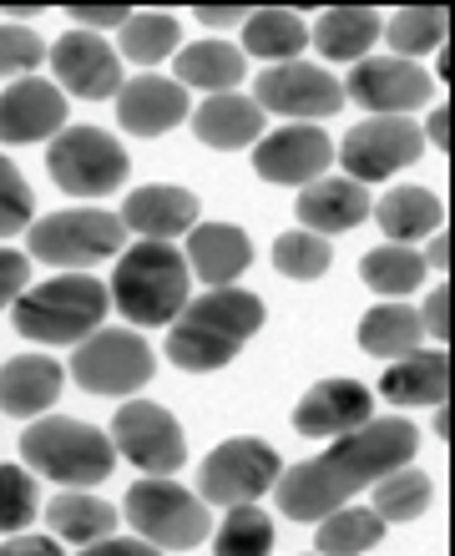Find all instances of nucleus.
Returning <instances> with one entry per match:
<instances>
[{
  "instance_id": "1",
  "label": "nucleus",
  "mask_w": 455,
  "mask_h": 556,
  "mask_svg": "<svg viewBox=\"0 0 455 556\" xmlns=\"http://www.w3.org/2000/svg\"><path fill=\"white\" fill-rule=\"evenodd\" d=\"M415 451H420V430L410 420H369L350 435H339L334 445L314 460L294 470H279V481H274V501H279L283 516H294V521H324L329 511H339L344 501H354L359 491L390 476V470L410 466Z\"/></svg>"
},
{
  "instance_id": "2",
  "label": "nucleus",
  "mask_w": 455,
  "mask_h": 556,
  "mask_svg": "<svg viewBox=\"0 0 455 556\" xmlns=\"http://www.w3.org/2000/svg\"><path fill=\"white\" fill-rule=\"evenodd\" d=\"M264 324V299L249 289H207L203 299H188V308L177 314L173 334H167V354L177 369L188 375H207L233 359Z\"/></svg>"
},
{
  "instance_id": "3",
  "label": "nucleus",
  "mask_w": 455,
  "mask_h": 556,
  "mask_svg": "<svg viewBox=\"0 0 455 556\" xmlns=\"http://www.w3.org/2000/svg\"><path fill=\"white\" fill-rule=\"evenodd\" d=\"M188 258L173 249V243H137V249L122 253L117 274H112V289L106 299L127 314L132 324H173L182 308H188Z\"/></svg>"
},
{
  "instance_id": "4",
  "label": "nucleus",
  "mask_w": 455,
  "mask_h": 556,
  "mask_svg": "<svg viewBox=\"0 0 455 556\" xmlns=\"http://www.w3.org/2000/svg\"><path fill=\"white\" fill-rule=\"evenodd\" d=\"M106 304L112 299L91 274H66L15 299V329L36 344H81L106 319Z\"/></svg>"
},
{
  "instance_id": "5",
  "label": "nucleus",
  "mask_w": 455,
  "mask_h": 556,
  "mask_svg": "<svg viewBox=\"0 0 455 556\" xmlns=\"http://www.w3.org/2000/svg\"><path fill=\"white\" fill-rule=\"evenodd\" d=\"M21 460L36 476H51L61 485H97L112 476L117 451H112V435L56 415V420H36L21 435Z\"/></svg>"
},
{
  "instance_id": "6",
  "label": "nucleus",
  "mask_w": 455,
  "mask_h": 556,
  "mask_svg": "<svg viewBox=\"0 0 455 556\" xmlns=\"http://www.w3.org/2000/svg\"><path fill=\"white\" fill-rule=\"evenodd\" d=\"M122 243H127V228L117 213H102V207H66V213L30 223L26 233L30 258L51 268H91L97 258L122 253Z\"/></svg>"
},
{
  "instance_id": "7",
  "label": "nucleus",
  "mask_w": 455,
  "mask_h": 556,
  "mask_svg": "<svg viewBox=\"0 0 455 556\" xmlns=\"http://www.w3.org/2000/svg\"><path fill=\"white\" fill-rule=\"evenodd\" d=\"M127 521L157 552H188L207 536V506L167 476H148L127 491Z\"/></svg>"
},
{
  "instance_id": "8",
  "label": "nucleus",
  "mask_w": 455,
  "mask_h": 556,
  "mask_svg": "<svg viewBox=\"0 0 455 556\" xmlns=\"http://www.w3.org/2000/svg\"><path fill=\"white\" fill-rule=\"evenodd\" d=\"M46 167L56 177V188L76 192V198H102L127 182V152L102 127H61L46 152Z\"/></svg>"
},
{
  "instance_id": "9",
  "label": "nucleus",
  "mask_w": 455,
  "mask_h": 556,
  "mask_svg": "<svg viewBox=\"0 0 455 556\" xmlns=\"http://www.w3.org/2000/svg\"><path fill=\"white\" fill-rule=\"evenodd\" d=\"M152 369H157V359L132 329H97L72 354L76 384L91 395H132L152 380Z\"/></svg>"
},
{
  "instance_id": "10",
  "label": "nucleus",
  "mask_w": 455,
  "mask_h": 556,
  "mask_svg": "<svg viewBox=\"0 0 455 556\" xmlns=\"http://www.w3.org/2000/svg\"><path fill=\"white\" fill-rule=\"evenodd\" d=\"M279 451L264 445V440H223L218 451L203 460V476H198V501H213V506H253V501L274 491L279 481Z\"/></svg>"
},
{
  "instance_id": "11",
  "label": "nucleus",
  "mask_w": 455,
  "mask_h": 556,
  "mask_svg": "<svg viewBox=\"0 0 455 556\" xmlns=\"http://www.w3.org/2000/svg\"><path fill=\"white\" fill-rule=\"evenodd\" d=\"M420 152H426V137H420V127L410 117H369L344 137L339 162H344L350 182L365 188V182H380V177L420 162Z\"/></svg>"
},
{
  "instance_id": "12",
  "label": "nucleus",
  "mask_w": 455,
  "mask_h": 556,
  "mask_svg": "<svg viewBox=\"0 0 455 556\" xmlns=\"http://www.w3.org/2000/svg\"><path fill=\"white\" fill-rule=\"evenodd\" d=\"M112 451H122L132 466H142L148 476H173L182 466V430L162 405H148V400H132L122 405L117 420H112Z\"/></svg>"
},
{
  "instance_id": "13",
  "label": "nucleus",
  "mask_w": 455,
  "mask_h": 556,
  "mask_svg": "<svg viewBox=\"0 0 455 556\" xmlns=\"http://www.w3.org/2000/svg\"><path fill=\"white\" fill-rule=\"evenodd\" d=\"M339 102H344V91L329 72L319 66H308V61H283L274 72H258V97L253 106L258 112H279V117H334Z\"/></svg>"
},
{
  "instance_id": "14",
  "label": "nucleus",
  "mask_w": 455,
  "mask_h": 556,
  "mask_svg": "<svg viewBox=\"0 0 455 556\" xmlns=\"http://www.w3.org/2000/svg\"><path fill=\"white\" fill-rule=\"evenodd\" d=\"M334 162V142L319 132V127H279L274 137H258V152H253V167L264 182H283V188H308L319 182L324 167Z\"/></svg>"
},
{
  "instance_id": "15",
  "label": "nucleus",
  "mask_w": 455,
  "mask_h": 556,
  "mask_svg": "<svg viewBox=\"0 0 455 556\" xmlns=\"http://www.w3.org/2000/svg\"><path fill=\"white\" fill-rule=\"evenodd\" d=\"M344 97H354L359 106L369 112H384V117H400L430 97V76L415 66V61H400V56H380V61H359L344 81Z\"/></svg>"
},
{
  "instance_id": "16",
  "label": "nucleus",
  "mask_w": 455,
  "mask_h": 556,
  "mask_svg": "<svg viewBox=\"0 0 455 556\" xmlns=\"http://www.w3.org/2000/svg\"><path fill=\"white\" fill-rule=\"evenodd\" d=\"M56 61V81L72 97H87V102H102V97H117L122 91V61L117 51L102 41V36H91V30H66L51 51Z\"/></svg>"
},
{
  "instance_id": "17",
  "label": "nucleus",
  "mask_w": 455,
  "mask_h": 556,
  "mask_svg": "<svg viewBox=\"0 0 455 556\" xmlns=\"http://www.w3.org/2000/svg\"><path fill=\"white\" fill-rule=\"evenodd\" d=\"M61 122H66V97L41 76H21L15 87L0 91V142H46L61 132Z\"/></svg>"
},
{
  "instance_id": "18",
  "label": "nucleus",
  "mask_w": 455,
  "mask_h": 556,
  "mask_svg": "<svg viewBox=\"0 0 455 556\" xmlns=\"http://www.w3.org/2000/svg\"><path fill=\"white\" fill-rule=\"evenodd\" d=\"M375 420V395L359 380H324L314 384L294 410L299 435H350Z\"/></svg>"
},
{
  "instance_id": "19",
  "label": "nucleus",
  "mask_w": 455,
  "mask_h": 556,
  "mask_svg": "<svg viewBox=\"0 0 455 556\" xmlns=\"http://www.w3.org/2000/svg\"><path fill=\"white\" fill-rule=\"evenodd\" d=\"M182 117H192L188 91L167 81V76H137V81H122L117 91V122L137 137H162L173 132Z\"/></svg>"
},
{
  "instance_id": "20",
  "label": "nucleus",
  "mask_w": 455,
  "mask_h": 556,
  "mask_svg": "<svg viewBox=\"0 0 455 556\" xmlns=\"http://www.w3.org/2000/svg\"><path fill=\"white\" fill-rule=\"evenodd\" d=\"M117 218H122V228L148 233V243H167V238L188 233L192 223H198V198L188 188H137V192H127Z\"/></svg>"
},
{
  "instance_id": "21",
  "label": "nucleus",
  "mask_w": 455,
  "mask_h": 556,
  "mask_svg": "<svg viewBox=\"0 0 455 556\" xmlns=\"http://www.w3.org/2000/svg\"><path fill=\"white\" fill-rule=\"evenodd\" d=\"M182 258H188L192 278H203L213 289H228L249 268L253 249H249V238H243V228H233V223H203V228L188 233V253Z\"/></svg>"
},
{
  "instance_id": "22",
  "label": "nucleus",
  "mask_w": 455,
  "mask_h": 556,
  "mask_svg": "<svg viewBox=\"0 0 455 556\" xmlns=\"http://www.w3.org/2000/svg\"><path fill=\"white\" fill-rule=\"evenodd\" d=\"M369 218V192L350 177H319L299 192V223L308 233H350L354 223Z\"/></svg>"
},
{
  "instance_id": "23",
  "label": "nucleus",
  "mask_w": 455,
  "mask_h": 556,
  "mask_svg": "<svg viewBox=\"0 0 455 556\" xmlns=\"http://www.w3.org/2000/svg\"><path fill=\"white\" fill-rule=\"evenodd\" d=\"M445 390H451V359H445V350L405 354L395 369H384V380H380V395L390 405H441Z\"/></svg>"
},
{
  "instance_id": "24",
  "label": "nucleus",
  "mask_w": 455,
  "mask_h": 556,
  "mask_svg": "<svg viewBox=\"0 0 455 556\" xmlns=\"http://www.w3.org/2000/svg\"><path fill=\"white\" fill-rule=\"evenodd\" d=\"M192 132L203 137L207 147H249L258 142L264 132V112L249 102V97H238V91H223V97H207L198 112H192Z\"/></svg>"
},
{
  "instance_id": "25",
  "label": "nucleus",
  "mask_w": 455,
  "mask_h": 556,
  "mask_svg": "<svg viewBox=\"0 0 455 556\" xmlns=\"http://www.w3.org/2000/svg\"><path fill=\"white\" fill-rule=\"evenodd\" d=\"M61 395V365L46 354H26L0 369V410L5 415H41Z\"/></svg>"
},
{
  "instance_id": "26",
  "label": "nucleus",
  "mask_w": 455,
  "mask_h": 556,
  "mask_svg": "<svg viewBox=\"0 0 455 556\" xmlns=\"http://www.w3.org/2000/svg\"><path fill=\"white\" fill-rule=\"evenodd\" d=\"M380 15L365 11V5H339V11H324L319 26L308 30V41L319 46L329 61H359L369 46L380 41Z\"/></svg>"
},
{
  "instance_id": "27",
  "label": "nucleus",
  "mask_w": 455,
  "mask_h": 556,
  "mask_svg": "<svg viewBox=\"0 0 455 556\" xmlns=\"http://www.w3.org/2000/svg\"><path fill=\"white\" fill-rule=\"evenodd\" d=\"M243 51L228 41H198L177 51V87H203L213 97L233 91L243 81Z\"/></svg>"
},
{
  "instance_id": "28",
  "label": "nucleus",
  "mask_w": 455,
  "mask_h": 556,
  "mask_svg": "<svg viewBox=\"0 0 455 556\" xmlns=\"http://www.w3.org/2000/svg\"><path fill=\"white\" fill-rule=\"evenodd\" d=\"M46 521L56 531L61 542H76V546H97L117 531V511L97 496H81V491H66L46 506Z\"/></svg>"
},
{
  "instance_id": "29",
  "label": "nucleus",
  "mask_w": 455,
  "mask_h": 556,
  "mask_svg": "<svg viewBox=\"0 0 455 556\" xmlns=\"http://www.w3.org/2000/svg\"><path fill=\"white\" fill-rule=\"evenodd\" d=\"M441 218H445V203L426 188H395V192H384V203H380V228L390 233V243H405V249H410L415 238L435 233Z\"/></svg>"
},
{
  "instance_id": "30",
  "label": "nucleus",
  "mask_w": 455,
  "mask_h": 556,
  "mask_svg": "<svg viewBox=\"0 0 455 556\" xmlns=\"http://www.w3.org/2000/svg\"><path fill=\"white\" fill-rule=\"evenodd\" d=\"M308 41V26L299 21L294 11H279V5H268V11H253L243 21V46H249L253 56L264 61H294Z\"/></svg>"
},
{
  "instance_id": "31",
  "label": "nucleus",
  "mask_w": 455,
  "mask_h": 556,
  "mask_svg": "<svg viewBox=\"0 0 455 556\" xmlns=\"http://www.w3.org/2000/svg\"><path fill=\"white\" fill-rule=\"evenodd\" d=\"M420 308H405V304H380L369 308L365 324H359V344L365 354H415L420 350Z\"/></svg>"
},
{
  "instance_id": "32",
  "label": "nucleus",
  "mask_w": 455,
  "mask_h": 556,
  "mask_svg": "<svg viewBox=\"0 0 455 556\" xmlns=\"http://www.w3.org/2000/svg\"><path fill=\"white\" fill-rule=\"evenodd\" d=\"M384 536V521L375 511H359V506H339V511H329L319 521V552L324 556H359L369 552V546H380Z\"/></svg>"
},
{
  "instance_id": "33",
  "label": "nucleus",
  "mask_w": 455,
  "mask_h": 556,
  "mask_svg": "<svg viewBox=\"0 0 455 556\" xmlns=\"http://www.w3.org/2000/svg\"><path fill=\"white\" fill-rule=\"evenodd\" d=\"M384 41L395 46L400 61L426 56V51H441V46H445V11H441V5H405V11L390 15Z\"/></svg>"
},
{
  "instance_id": "34",
  "label": "nucleus",
  "mask_w": 455,
  "mask_h": 556,
  "mask_svg": "<svg viewBox=\"0 0 455 556\" xmlns=\"http://www.w3.org/2000/svg\"><path fill=\"white\" fill-rule=\"evenodd\" d=\"M122 56L137 61V66H157L177 51V21L162 11H137L127 26H122Z\"/></svg>"
},
{
  "instance_id": "35",
  "label": "nucleus",
  "mask_w": 455,
  "mask_h": 556,
  "mask_svg": "<svg viewBox=\"0 0 455 556\" xmlns=\"http://www.w3.org/2000/svg\"><path fill=\"white\" fill-rule=\"evenodd\" d=\"M359 278H365L375 293H410V289H420L426 264H420V253L405 249V243H384V249L365 253Z\"/></svg>"
},
{
  "instance_id": "36",
  "label": "nucleus",
  "mask_w": 455,
  "mask_h": 556,
  "mask_svg": "<svg viewBox=\"0 0 455 556\" xmlns=\"http://www.w3.org/2000/svg\"><path fill=\"white\" fill-rule=\"evenodd\" d=\"M430 506V476L400 466L384 481H375V516L380 521H415Z\"/></svg>"
},
{
  "instance_id": "37",
  "label": "nucleus",
  "mask_w": 455,
  "mask_h": 556,
  "mask_svg": "<svg viewBox=\"0 0 455 556\" xmlns=\"http://www.w3.org/2000/svg\"><path fill=\"white\" fill-rule=\"evenodd\" d=\"M274 552V521L258 506H228L218 527V556H268Z\"/></svg>"
},
{
  "instance_id": "38",
  "label": "nucleus",
  "mask_w": 455,
  "mask_h": 556,
  "mask_svg": "<svg viewBox=\"0 0 455 556\" xmlns=\"http://www.w3.org/2000/svg\"><path fill=\"white\" fill-rule=\"evenodd\" d=\"M329 258H334V249H329V238H319V233H283L279 243H274V264L289 278H319L324 268H329Z\"/></svg>"
},
{
  "instance_id": "39",
  "label": "nucleus",
  "mask_w": 455,
  "mask_h": 556,
  "mask_svg": "<svg viewBox=\"0 0 455 556\" xmlns=\"http://www.w3.org/2000/svg\"><path fill=\"white\" fill-rule=\"evenodd\" d=\"M36 481H30L26 470H15V466H0V531H21L36 521Z\"/></svg>"
},
{
  "instance_id": "40",
  "label": "nucleus",
  "mask_w": 455,
  "mask_h": 556,
  "mask_svg": "<svg viewBox=\"0 0 455 556\" xmlns=\"http://www.w3.org/2000/svg\"><path fill=\"white\" fill-rule=\"evenodd\" d=\"M36 213V192L26 188V177L15 173L11 162L0 157V238L5 233H21Z\"/></svg>"
},
{
  "instance_id": "41",
  "label": "nucleus",
  "mask_w": 455,
  "mask_h": 556,
  "mask_svg": "<svg viewBox=\"0 0 455 556\" xmlns=\"http://www.w3.org/2000/svg\"><path fill=\"white\" fill-rule=\"evenodd\" d=\"M46 61V41L26 26H0V76L36 72Z\"/></svg>"
},
{
  "instance_id": "42",
  "label": "nucleus",
  "mask_w": 455,
  "mask_h": 556,
  "mask_svg": "<svg viewBox=\"0 0 455 556\" xmlns=\"http://www.w3.org/2000/svg\"><path fill=\"white\" fill-rule=\"evenodd\" d=\"M26 274H30L26 253L0 249V308H5V304H15V299H21V289H26Z\"/></svg>"
},
{
  "instance_id": "43",
  "label": "nucleus",
  "mask_w": 455,
  "mask_h": 556,
  "mask_svg": "<svg viewBox=\"0 0 455 556\" xmlns=\"http://www.w3.org/2000/svg\"><path fill=\"white\" fill-rule=\"evenodd\" d=\"M72 21L81 30H91V26H127L132 21V11H122V5H72Z\"/></svg>"
},
{
  "instance_id": "44",
  "label": "nucleus",
  "mask_w": 455,
  "mask_h": 556,
  "mask_svg": "<svg viewBox=\"0 0 455 556\" xmlns=\"http://www.w3.org/2000/svg\"><path fill=\"white\" fill-rule=\"evenodd\" d=\"M81 556H162L157 546H148L142 536H106V542L87 546Z\"/></svg>"
},
{
  "instance_id": "45",
  "label": "nucleus",
  "mask_w": 455,
  "mask_h": 556,
  "mask_svg": "<svg viewBox=\"0 0 455 556\" xmlns=\"http://www.w3.org/2000/svg\"><path fill=\"white\" fill-rule=\"evenodd\" d=\"M445 289H430V299H426V314H420V329L426 334H435V339H445V329H451V314H445Z\"/></svg>"
},
{
  "instance_id": "46",
  "label": "nucleus",
  "mask_w": 455,
  "mask_h": 556,
  "mask_svg": "<svg viewBox=\"0 0 455 556\" xmlns=\"http://www.w3.org/2000/svg\"><path fill=\"white\" fill-rule=\"evenodd\" d=\"M0 556H61V546L51 536H15L0 546Z\"/></svg>"
},
{
  "instance_id": "47",
  "label": "nucleus",
  "mask_w": 455,
  "mask_h": 556,
  "mask_svg": "<svg viewBox=\"0 0 455 556\" xmlns=\"http://www.w3.org/2000/svg\"><path fill=\"white\" fill-rule=\"evenodd\" d=\"M249 11H238V5H198V26H243Z\"/></svg>"
},
{
  "instance_id": "48",
  "label": "nucleus",
  "mask_w": 455,
  "mask_h": 556,
  "mask_svg": "<svg viewBox=\"0 0 455 556\" xmlns=\"http://www.w3.org/2000/svg\"><path fill=\"white\" fill-rule=\"evenodd\" d=\"M420 264H426V268H435V274H441V268H445V238H430V253H426V258H420Z\"/></svg>"
},
{
  "instance_id": "49",
  "label": "nucleus",
  "mask_w": 455,
  "mask_h": 556,
  "mask_svg": "<svg viewBox=\"0 0 455 556\" xmlns=\"http://www.w3.org/2000/svg\"><path fill=\"white\" fill-rule=\"evenodd\" d=\"M426 137H430V142H435V147H445V106H441V112H435V117H430Z\"/></svg>"
}]
</instances>
